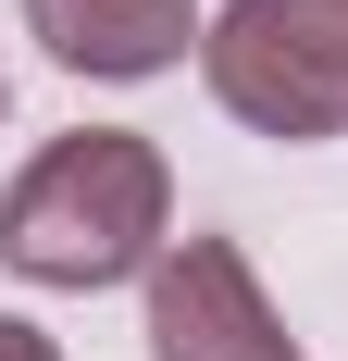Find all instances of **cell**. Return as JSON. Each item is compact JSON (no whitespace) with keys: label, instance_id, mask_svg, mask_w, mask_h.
Returning <instances> with one entry per match:
<instances>
[{"label":"cell","instance_id":"7a4b0ae2","mask_svg":"<svg viewBox=\"0 0 348 361\" xmlns=\"http://www.w3.org/2000/svg\"><path fill=\"white\" fill-rule=\"evenodd\" d=\"M211 100L249 137H348V0H224L199 37Z\"/></svg>","mask_w":348,"mask_h":361},{"label":"cell","instance_id":"3957f363","mask_svg":"<svg viewBox=\"0 0 348 361\" xmlns=\"http://www.w3.org/2000/svg\"><path fill=\"white\" fill-rule=\"evenodd\" d=\"M149 361H299V336L274 324V299L249 274L237 237H174L149 262Z\"/></svg>","mask_w":348,"mask_h":361},{"label":"cell","instance_id":"277c9868","mask_svg":"<svg viewBox=\"0 0 348 361\" xmlns=\"http://www.w3.org/2000/svg\"><path fill=\"white\" fill-rule=\"evenodd\" d=\"M25 37L63 75H100V87H137V75H174L199 50V0H25Z\"/></svg>","mask_w":348,"mask_h":361},{"label":"cell","instance_id":"8992f818","mask_svg":"<svg viewBox=\"0 0 348 361\" xmlns=\"http://www.w3.org/2000/svg\"><path fill=\"white\" fill-rule=\"evenodd\" d=\"M0 112H13V75H0Z\"/></svg>","mask_w":348,"mask_h":361},{"label":"cell","instance_id":"5b68a950","mask_svg":"<svg viewBox=\"0 0 348 361\" xmlns=\"http://www.w3.org/2000/svg\"><path fill=\"white\" fill-rule=\"evenodd\" d=\"M0 361H63V349H50V336H37L25 312H0Z\"/></svg>","mask_w":348,"mask_h":361},{"label":"cell","instance_id":"6da1fadb","mask_svg":"<svg viewBox=\"0 0 348 361\" xmlns=\"http://www.w3.org/2000/svg\"><path fill=\"white\" fill-rule=\"evenodd\" d=\"M174 250V162L137 137V125H75L0 187V262L25 287H125Z\"/></svg>","mask_w":348,"mask_h":361}]
</instances>
